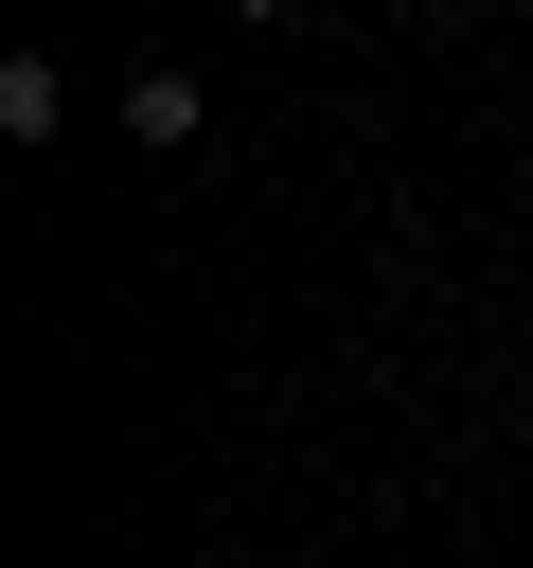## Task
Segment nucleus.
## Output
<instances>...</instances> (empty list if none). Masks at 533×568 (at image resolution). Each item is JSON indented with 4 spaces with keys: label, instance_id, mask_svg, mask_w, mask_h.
Here are the masks:
<instances>
[{
    "label": "nucleus",
    "instance_id": "1",
    "mask_svg": "<svg viewBox=\"0 0 533 568\" xmlns=\"http://www.w3.org/2000/svg\"><path fill=\"white\" fill-rule=\"evenodd\" d=\"M53 124H71V89H53V53H18L0 71V142H53Z\"/></svg>",
    "mask_w": 533,
    "mask_h": 568
}]
</instances>
